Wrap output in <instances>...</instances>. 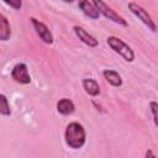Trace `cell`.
<instances>
[{"label":"cell","mask_w":158,"mask_h":158,"mask_svg":"<svg viewBox=\"0 0 158 158\" xmlns=\"http://www.w3.org/2000/svg\"><path fill=\"white\" fill-rule=\"evenodd\" d=\"M65 144L72 149H80L86 141V132L81 123L73 121L67 125L64 131Z\"/></svg>","instance_id":"cell-1"},{"label":"cell","mask_w":158,"mask_h":158,"mask_svg":"<svg viewBox=\"0 0 158 158\" xmlns=\"http://www.w3.org/2000/svg\"><path fill=\"white\" fill-rule=\"evenodd\" d=\"M106 43L109 44V47L117 53L118 56H121L126 62H133L135 60V52L133 49L121 38L116 37V36H109L106 38Z\"/></svg>","instance_id":"cell-2"},{"label":"cell","mask_w":158,"mask_h":158,"mask_svg":"<svg viewBox=\"0 0 158 158\" xmlns=\"http://www.w3.org/2000/svg\"><path fill=\"white\" fill-rule=\"evenodd\" d=\"M91 2L96 6V9L99 10L100 15H102L107 20H110V21H112V22H115V23H117L120 26H125V27L128 26L127 21L122 16H120L116 11H114L109 5H106V2L104 0H91Z\"/></svg>","instance_id":"cell-3"},{"label":"cell","mask_w":158,"mask_h":158,"mask_svg":"<svg viewBox=\"0 0 158 158\" xmlns=\"http://www.w3.org/2000/svg\"><path fill=\"white\" fill-rule=\"evenodd\" d=\"M128 10L144 25V26H147L148 27V30H151L152 32H157V25H156V22L153 21V19L151 17V15L148 14V11L144 9V7H142L141 5H138V4H136V2H128Z\"/></svg>","instance_id":"cell-4"},{"label":"cell","mask_w":158,"mask_h":158,"mask_svg":"<svg viewBox=\"0 0 158 158\" xmlns=\"http://www.w3.org/2000/svg\"><path fill=\"white\" fill-rule=\"evenodd\" d=\"M30 21H31V23H32V26H33L35 32H36L37 36L41 38V41L44 42V43H47V44H52L53 41H54V38H53L52 32H51L49 28L47 27V25L43 23L42 21L37 20L36 17H30Z\"/></svg>","instance_id":"cell-5"},{"label":"cell","mask_w":158,"mask_h":158,"mask_svg":"<svg viewBox=\"0 0 158 158\" xmlns=\"http://www.w3.org/2000/svg\"><path fill=\"white\" fill-rule=\"evenodd\" d=\"M11 78L14 81H16L19 84H23V85L30 84L31 83V75H30V72H28L26 63L15 64L14 68L11 69Z\"/></svg>","instance_id":"cell-6"},{"label":"cell","mask_w":158,"mask_h":158,"mask_svg":"<svg viewBox=\"0 0 158 158\" xmlns=\"http://www.w3.org/2000/svg\"><path fill=\"white\" fill-rule=\"evenodd\" d=\"M73 31H74L75 36H77L83 43H85L86 46H89V47H91V48H95V47L99 46V41H98L93 35H90L88 31H85L81 26H78V25L73 26Z\"/></svg>","instance_id":"cell-7"},{"label":"cell","mask_w":158,"mask_h":158,"mask_svg":"<svg viewBox=\"0 0 158 158\" xmlns=\"http://www.w3.org/2000/svg\"><path fill=\"white\" fill-rule=\"evenodd\" d=\"M78 7L90 19L98 20L100 17V12L96 9V6L91 2V0H78Z\"/></svg>","instance_id":"cell-8"},{"label":"cell","mask_w":158,"mask_h":158,"mask_svg":"<svg viewBox=\"0 0 158 158\" xmlns=\"http://www.w3.org/2000/svg\"><path fill=\"white\" fill-rule=\"evenodd\" d=\"M81 84H83V89L85 90V93L88 95H90L93 98L100 95V93H101L100 85H99V83L95 79H93V78H85V79H83Z\"/></svg>","instance_id":"cell-9"},{"label":"cell","mask_w":158,"mask_h":158,"mask_svg":"<svg viewBox=\"0 0 158 158\" xmlns=\"http://www.w3.org/2000/svg\"><path fill=\"white\" fill-rule=\"evenodd\" d=\"M102 75L105 78V80L115 88H120L122 85V77L120 75L118 72H116L115 69H104L102 70Z\"/></svg>","instance_id":"cell-10"},{"label":"cell","mask_w":158,"mask_h":158,"mask_svg":"<svg viewBox=\"0 0 158 158\" xmlns=\"http://www.w3.org/2000/svg\"><path fill=\"white\" fill-rule=\"evenodd\" d=\"M57 111L60 115L68 116V115H72L75 111V105L70 99L62 98V99H59L57 101Z\"/></svg>","instance_id":"cell-11"},{"label":"cell","mask_w":158,"mask_h":158,"mask_svg":"<svg viewBox=\"0 0 158 158\" xmlns=\"http://www.w3.org/2000/svg\"><path fill=\"white\" fill-rule=\"evenodd\" d=\"M11 37V26L7 20V17L1 14L0 15V40L1 41H7Z\"/></svg>","instance_id":"cell-12"},{"label":"cell","mask_w":158,"mask_h":158,"mask_svg":"<svg viewBox=\"0 0 158 158\" xmlns=\"http://www.w3.org/2000/svg\"><path fill=\"white\" fill-rule=\"evenodd\" d=\"M0 114L2 116H10L11 115V107H10V102L6 98L5 94L0 95Z\"/></svg>","instance_id":"cell-13"},{"label":"cell","mask_w":158,"mask_h":158,"mask_svg":"<svg viewBox=\"0 0 158 158\" xmlns=\"http://www.w3.org/2000/svg\"><path fill=\"white\" fill-rule=\"evenodd\" d=\"M149 109L153 116V122L154 125L158 127V102L157 101H151L149 102Z\"/></svg>","instance_id":"cell-14"},{"label":"cell","mask_w":158,"mask_h":158,"mask_svg":"<svg viewBox=\"0 0 158 158\" xmlns=\"http://www.w3.org/2000/svg\"><path fill=\"white\" fill-rule=\"evenodd\" d=\"M2 1L14 10H21L22 7V0H2Z\"/></svg>","instance_id":"cell-15"},{"label":"cell","mask_w":158,"mask_h":158,"mask_svg":"<svg viewBox=\"0 0 158 158\" xmlns=\"http://www.w3.org/2000/svg\"><path fill=\"white\" fill-rule=\"evenodd\" d=\"M146 157H154V154L152 153V151H147L146 152Z\"/></svg>","instance_id":"cell-16"},{"label":"cell","mask_w":158,"mask_h":158,"mask_svg":"<svg viewBox=\"0 0 158 158\" xmlns=\"http://www.w3.org/2000/svg\"><path fill=\"white\" fill-rule=\"evenodd\" d=\"M62 1H64V2H69V4H70V2H73V1H75V0H62Z\"/></svg>","instance_id":"cell-17"}]
</instances>
